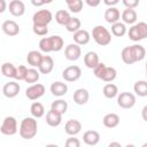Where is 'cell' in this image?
Listing matches in <instances>:
<instances>
[{"mask_svg": "<svg viewBox=\"0 0 147 147\" xmlns=\"http://www.w3.org/2000/svg\"><path fill=\"white\" fill-rule=\"evenodd\" d=\"M30 113H31V115H32L33 117L40 118V117H42V116L45 115V108H44L42 103L36 101V102H33V103L31 105V107H30Z\"/></svg>", "mask_w": 147, "mask_h": 147, "instance_id": "cell-30", "label": "cell"}, {"mask_svg": "<svg viewBox=\"0 0 147 147\" xmlns=\"http://www.w3.org/2000/svg\"><path fill=\"white\" fill-rule=\"evenodd\" d=\"M53 20V15L48 9H40L36 11L32 16V22L33 24H42V25H48L51 21Z\"/></svg>", "mask_w": 147, "mask_h": 147, "instance_id": "cell-6", "label": "cell"}, {"mask_svg": "<svg viewBox=\"0 0 147 147\" xmlns=\"http://www.w3.org/2000/svg\"><path fill=\"white\" fill-rule=\"evenodd\" d=\"M52 42H53V52H59L63 48V39L60 36H52Z\"/></svg>", "mask_w": 147, "mask_h": 147, "instance_id": "cell-37", "label": "cell"}, {"mask_svg": "<svg viewBox=\"0 0 147 147\" xmlns=\"http://www.w3.org/2000/svg\"><path fill=\"white\" fill-rule=\"evenodd\" d=\"M0 131L5 136H14L17 132V121L13 116H7L2 121Z\"/></svg>", "mask_w": 147, "mask_h": 147, "instance_id": "cell-4", "label": "cell"}, {"mask_svg": "<svg viewBox=\"0 0 147 147\" xmlns=\"http://www.w3.org/2000/svg\"><path fill=\"white\" fill-rule=\"evenodd\" d=\"M137 26L139 29V32H140V36L142 39L147 38V23L145 22H139L137 23Z\"/></svg>", "mask_w": 147, "mask_h": 147, "instance_id": "cell-42", "label": "cell"}, {"mask_svg": "<svg viewBox=\"0 0 147 147\" xmlns=\"http://www.w3.org/2000/svg\"><path fill=\"white\" fill-rule=\"evenodd\" d=\"M21 91V86L16 82H8L2 86V93L6 98H15Z\"/></svg>", "mask_w": 147, "mask_h": 147, "instance_id": "cell-10", "label": "cell"}, {"mask_svg": "<svg viewBox=\"0 0 147 147\" xmlns=\"http://www.w3.org/2000/svg\"><path fill=\"white\" fill-rule=\"evenodd\" d=\"M37 131H38V124H37L36 117H25L22 119L18 129L21 138L25 140H30L34 138V136L37 134Z\"/></svg>", "mask_w": 147, "mask_h": 147, "instance_id": "cell-2", "label": "cell"}, {"mask_svg": "<svg viewBox=\"0 0 147 147\" xmlns=\"http://www.w3.org/2000/svg\"><path fill=\"white\" fill-rule=\"evenodd\" d=\"M31 3H32L34 7H41L42 5H45L44 0H31Z\"/></svg>", "mask_w": 147, "mask_h": 147, "instance_id": "cell-47", "label": "cell"}, {"mask_svg": "<svg viewBox=\"0 0 147 147\" xmlns=\"http://www.w3.org/2000/svg\"><path fill=\"white\" fill-rule=\"evenodd\" d=\"M39 48L44 53H49L53 52V42H52V37H44L39 40Z\"/></svg>", "mask_w": 147, "mask_h": 147, "instance_id": "cell-32", "label": "cell"}, {"mask_svg": "<svg viewBox=\"0 0 147 147\" xmlns=\"http://www.w3.org/2000/svg\"><path fill=\"white\" fill-rule=\"evenodd\" d=\"M51 109L56 111L57 114L60 115H63L67 113L68 110V102L62 100V99H59V100H55L52 102V106H51Z\"/></svg>", "mask_w": 147, "mask_h": 147, "instance_id": "cell-26", "label": "cell"}, {"mask_svg": "<svg viewBox=\"0 0 147 147\" xmlns=\"http://www.w3.org/2000/svg\"><path fill=\"white\" fill-rule=\"evenodd\" d=\"M141 117H142V119L147 123V105L144 106V108H142V110H141Z\"/></svg>", "mask_w": 147, "mask_h": 147, "instance_id": "cell-48", "label": "cell"}, {"mask_svg": "<svg viewBox=\"0 0 147 147\" xmlns=\"http://www.w3.org/2000/svg\"><path fill=\"white\" fill-rule=\"evenodd\" d=\"M117 105L123 109H130L136 105V95L131 92H122L117 95Z\"/></svg>", "mask_w": 147, "mask_h": 147, "instance_id": "cell-5", "label": "cell"}, {"mask_svg": "<svg viewBox=\"0 0 147 147\" xmlns=\"http://www.w3.org/2000/svg\"><path fill=\"white\" fill-rule=\"evenodd\" d=\"M129 38H130L132 41H140V40H142L137 24L132 25V26L129 29Z\"/></svg>", "mask_w": 147, "mask_h": 147, "instance_id": "cell-36", "label": "cell"}, {"mask_svg": "<svg viewBox=\"0 0 147 147\" xmlns=\"http://www.w3.org/2000/svg\"><path fill=\"white\" fill-rule=\"evenodd\" d=\"M54 69V61L49 55H44L40 65L38 67V70L40 71V74L44 75H48L52 72V70Z\"/></svg>", "mask_w": 147, "mask_h": 147, "instance_id": "cell-15", "label": "cell"}, {"mask_svg": "<svg viewBox=\"0 0 147 147\" xmlns=\"http://www.w3.org/2000/svg\"><path fill=\"white\" fill-rule=\"evenodd\" d=\"M103 17H105V20H106L107 23L114 24V23H116V22L119 21L121 14H119V10L116 7H109L108 9H106Z\"/></svg>", "mask_w": 147, "mask_h": 147, "instance_id": "cell-18", "label": "cell"}, {"mask_svg": "<svg viewBox=\"0 0 147 147\" xmlns=\"http://www.w3.org/2000/svg\"><path fill=\"white\" fill-rule=\"evenodd\" d=\"M28 74V68L25 65H18L16 69V74H15V79L16 80H24Z\"/></svg>", "mask_w": 147, "mask_h": 147, "instance_id": "cell-38", "label": "cell"}, {"mask_svg": "<svg viewBox=\"0 0 147 147\" xmlns=\"http://www.w3.org/2000/svg\"><path fill=\"white\" fill-rule=\"evenodd\" d=\"M121 17L125 24H133V23H136L138 15H137V11L134 10V8H126L123 10Z\"/></svg>", "mask_w": 147, "mask_h": 147, "instance_id": "cell-24", "label": "cell"}, {"mask_svg": "<svg viewBox=\"0 0 147 147\" xmlns=\"http://www.w3.org/2000/svg\"><path fill=\"white\" fill-rule=\"evenodd\" d=\"M45 92H46V88L42 84L34 83L25 90V95L29 100H37V99L41 98L45 94Z\"/></svg>", "mask_w": 147, "mask_h": 147, "instance_id": "cell-7", "label": "cell"}, {"mask_svg": "<svg viewBox=\"0 0 147 147\" xmlns=\"http://www.w3.org/2000/svg\"><path fill=\"white\" fill-rule=\"evenodd\" d=\"M16 69H17V67H15L13 63L5 62L1 65V74L5 77H7V78H14L15 77V74H16Z\"/></svg>", "mask_w": 147, "mask_h": 147, "instance_id": "cell-27", "label": "cell"}, {"mask_svg": "<svg viewBox=\"0 0 147 147\" xmlns=\"http://www.w3.org/2000/svg\"><path fill=\"white\" fill-rule=\"evenodd\" d=\"M88 98H90V94H88V91L86 88H77L72 95L74 102L78 106L85 105L88 101Z\"/></svg>", "mask_w": 147, "mask_h": 147, "instance_id": "cell-14", "label": "cell"}, {"mask_svg": "<svg viewBox=\"0 0 147 147\" xmlns=\"http://www.w3.org/2000/svg\"><path fill=\"white\" fill-rule=\"evenodd\" d=\"M71 13H79L83 9V0H75L67 5Z\"/></svg>", "mask_w": 147, "mask_h": 147, "instance_id": "cell-39", "label": "cell"}, {"mask_svg": "<svg viewBox=\"0 0 147 147\" xmlns=\"http://www.w3.org/2000/svg\"><path fill=\"white\" fill-rule=\"evenodd\" d=\"M65 1V3L68 5V3H70V2H72V1H75V0H64Z\"/></svg>", "mask_w": 147, "mask_h": 147, "instance_id": "cell-52", "label": "cell"}, {"mask_svg": "<svg viewBox=\"0 0 147 147\" xmlns=\"http://www.w3.org/2000/svg\"><path fill=\"white\" fill-rule=\"evenodd\" d=\"M102 93L107 99H114L118 95V87L113 83H108L103 86Z\"/></svg>", "mask_w": 147, "mask_h": 147, "instance_id": "cell-25", "label": "cell"}, {"mask_svg": "<svg viewBox=\"0 0 147 147\" xmlns=\"http://www.w3.org/2000/svg\"><path fill=\"white\" fill-rule=\"evenodd\" d=\"M32 30L37 36H46L48 33L47 25H42V24H33Z\"/></svg>", "mask_w": 147, "mask_h": 147, "instance_id": "cell-40", "label": "cell"}, {"mask_svg": "<svg viewBox=\"0 0 147 147\" xmlns=\"http://www.w3.org/2000/svg\"><path fill=\"white\" fill-rule=\"evenodd\" d=\"M146 146H147V144H144V145H142V147H146Z\"/></svg>", "mask_w": 147, "mask_h": 147, "instance_id": "cell-54", "label": "cell"}, {"mask_svg": "<svg viewBox=\"0 0 147 147\" xmlns=\"http://www.w3.org/2000/svg\"><path fill=\"white\" fill-rule=\"evenodd\" d=\"M80 76H82V69L78 65H69L62 72V77L67 82H76L80 78Z\"/></svg>", "mask_w": 147, "mask_h": 147, "instance_id": "cell-8", "label": "cell"}, {"mask_svg": "<svg viewBox=\"0 0 147 147\" xmlns=\"http://www.w3.org/2000/svg\"><path fill=\"white\" fill-rule=\"evenodd\" d=\"M85 2L90 6V7H98L101 2V0H85Z\"/></svg>", "mask_w": 147, "mask_h": 147, "instance_id": "cell-45", "label": "cell"}, {"mask_svg": "<svg viewBox=\"0 0 147 147\" xmlns=\"http://www.w3.org/2000/svg\"><path fill=\"white\" fill-rule=\"evenodd\" d=\"M103 2H105V5H107L109 7H114L115 5H117L119 2V0H103Z\"/></svg>", "mask_w": 147, "mask_h": 147, "instance_id": "cell-46", "label": "cell"}, {"mask_svg": "<svg viewBox=\"0 0 147 147\" xmlns=\"http://www.w3.org/2000/svg\"><path fill=\"white\" fill-rule=\"evenodd\" d=\"M99 62H100V61H99V56H98V54H96L95 52L90 51V52H87V53L84 55V63H85V65H86L87 68H90V69H94V68L98 65Z\"/></svg>", "mask_w": 147, "mask_h": 147, "instance_id": "cell-23", "label": "cell"}, {"mask_svg": "<svg viewBox=\"0 0 147 147\" xmlns=\"http://www.w3.org/2000/svg\"><path fill=\"white\" fill-rule=\"evenodd\" d=\"M82 55V49L80 45L78 44H69L64 48V56L69 61H77Z\"/></svg>", "mask_w": 147, "mask_h": 147, "instance_id": "cell-9", "label": "cell"}, {"mask_svg": "<svg viewBox=\"0 0 147 147\" xmlns=\"http://www.w3.org/2000/svg\"><path fill=\"white\" fill-rule=\"evenodd\" d=\"M133 91L138 96H147V80H138L133 85Z\"/></svg>", "mask_w": 147, "mask_h": 147, "instance_id": "cell-28", "label": "cell"}, {"mask_svg": "<svg viewBox=\"0 0 147 147\" xmlns=\"http://www.w3.org/2000/svg\"><path fill=\"white\" fill-rule=\"evenodd\" d=\"M80 26H82L80 20H79L78 17H71V18L69 20V22L67 23L65 29H67V31L75 33L76 31H78V30L80 29Z\"/></svg>", "mask_w": 147, "mask_h": 147, "instance_id": "cell-35", "label": "cell"}, {"mask_svg": "<svg viewBox=\"0 0 147 147\" xmlns=\"http://www.w3.org/2000/svg\"><path fill=\"white\" fill-rule=\"evenodd\" d=\"M39 77H40V71L32 67V68L28 69V74H26V77H25L24 82H26L29 84H34L39 80Z\"/></svg>", "mask_w": 147, "mask_h": 147, "instance_id": "cell-33", "label": "cell"}, {"mask_svg": "<svg viewBox=\"0 0 147 147\" xmlns=\"http://www.w3.org/2000/svg\"><path fill=\"white\" fill-rule=\"evenodd\" d=\"M44 55L38 52V51H30L26 55V62L28 64H30L31 67L33 68H38L41 63V60H42Z\"/></svg>", "mask_w": 147, "mask_h": 147, "instance_id": "cell-17", "label": "cell"}, {"mask_svg": "<svg viewBox=\"0 0 147 147\" xmlns=\"http://www.w3.org/2000/svg\"><path fill=\"white\" fill-rule=\"evenodd\" d=\"M65 146L67 147H79L80 141L77 138H68L65 140Z\"/></svg>", "mask_w": 147, "mask_h": 147, "instance_id": "cell-43", "label": "cell"}, {"mask_svg": "<svg viewBox=\"0 0 147 147\" xmlns=\"http://www.w3.org/2000/svg\"><path fill=\"white\" fill-rule=\"evenodd\" d=\"M111 33L115 36V37H123L125 33H126V26H125V23L123 22H116L114 24H111Z\"/></svg>", "mask_w": 147, "mask_h": 147, "instance_id": "cell-31", "label": "cell"}, {"mask_svg": "<svg viewBox=\"0 0 147 147\" xmlns=\"http://www.w3.org/2000/svg\"><path fill=\"white\" fill-rule=\"evenodd\" d=\"M0 3H1V8H0V13H3L6 10V1L5 0H0Z\"/></svg>", "mask_w": 147, "mask_h": 147, "instance_id": "cell-49", "label": "cell"}, {"mask_svg": "<svg viewBox=\"0 0 147 147\" xmlns=\"http://www.w3.org/2000/svg\"><path fill=\"white\" fill-rule=\"evenodd\" d=\"M106 67H107V65H106L105 63H102V62H99V63H98V65H96V67L93 69L94 76L101 79V77H102V75H103V72H105V69H106Z\"/></svg>", "mask_w": 147, "mask_h": 147, "instance_id": "cell-41", "label": "cell"}, {"mask_svg": "<svg viewBox=\"0 0 147 147\" xmlns=\"http://www.w3.org/2000/svg\"><path fill=\"white\" fill-rule=\"evenodd\" d=\"M102 123L108 129H114L119 124V116L115 113H109L106 114L102 118Z\"/></svg>", "mask_w": 147, "mask_h": 147, "instance_id": "cell-19", "label": "cell"}, {"mask_svg": "<svg viewBox=\"0 0 147 147\" xmlns=\"http://www.w3.org/2000/svg\"><path fill=\"white\" fill-rule=\"evenodd\" d=\"M52 1H53V0H44V2H45V3H51Z\"/></svg>", "mask_w": 147, "mask_h": 147, "instance_id": "cell-51", "label": "cell"}, {"mask_svg": "<svg viewBox=\"0 0 147 147\" xmlns=\"http://www.w3.org/2000/svg\"><path fill=\"white\" fill-rule=\"evenodd\" d=\"M122 1L126 8H136L140 2V0H122Z\"/></svg>", "mask_w": 147, "mask_h": 147, "instance_id": "cell-44", "label": "cell"}, {"mask_svg": "<svg viewBox=\"0 0 147 147\" xmlns=\"http://www.w3.org/2000/svg\"><path fill=\"white\" fill-rule=\"evenodd\" d=\"M146 56V49L139 44L126 46L121 52V57L125 64H132L134 62L142 61Z\"/></svg>", "mask_w": 147, "mask_h": 147, "instance_id": "cell-1", "label": "cell"}, {"mask_svg": "<svg viewBox=\"0 0 147 147\" xmlns=\"http://www.w3.org/2000/svg\"><path fill=\"white\" fill-rule=\"evenodd\" d=\"M1 29H2V32H3L5 34L10 36V37L16 36V34L20 33V25H18L15 21H13V20H7V21H5V22L2 23V25H1Z\"/></svg>", "mask_w": 147, "mask_h": 147, "instance_id": "cell-11", "label": "cell"}, {"mask_svg": "<svg viewBox=\"0 0 147 147\" xmlns=\"http://www.w3.org/2000/svg\"><path fill=\"white\" fill-rule=\"evenodd\" d=\"M62 122V115L57 114L56 111L54 110H48V113L46 114V123L49 125V126H59Z\"/></svg>", "mask_w": 147, "mask_h": 147, "instance_id": "cell-22", "label": "cell"}, {"mask_svg": "<svg viewBox=\"0 0 147 147\" xmlns=\"http://www.w3.org/2000/svg\"><path fill=\"white\" fill-rule=\"evenodd\" d=\"M116 76H117V71H116L115 68H113V67H106L105 72L102 75V77H101V80L107 82V83H111L116 78Z\"/></svg>", "mask_w": 147, "mask_h": 147, "instance_id": "cell-34", "label": "cell"}, {"mask_svg": "<svg viewBox=\"0 0 147 147\" xmlns=\"http://www.w3.org/2000/svg\"><path fill=\"white\" fill-rule=\"evenodd\" d=\"M92 37L94 41L100 46H107L111 42V34L103 25H96L92 30Z\"/></svg>", "mask_w": 147, "mask_h": 147, "instance_id": "cell-3", "label": "cell"}, {"mask_svg": "<svg viewBox=\"0 0 147 147\" xmlns=\"http://www.w3.org/2000/svg\"><path fill=\"white\" fill-rule=\"evenodd\" d=\"M51 92L55 96H62L68 92V85L62 82H54L51 85Z\"/></svg>", "mask_w": 147, "mask_h": 147, "instance_id": "cell-21", "label": "cell"}, {"mask_svg": "<svg viewBox=\"0 0 147 147\" xmlns=\"http://www.w3.org/2000/svg\"><path fill=\"white\" fill-rule=\"evenodd\" d=\"M72 38H74V41L76 44H78V45H86V44H88L91 36H90L88 31L83 30V29H79L78 31H76L74 33V37Z\"/></svg>", "mask_w": 147, "mask_h": 147, "instance_id": "cell-20", "label": "cell"}, {"mask_svg": "<svg viewBox=\"0 0 147 147\" xmlns=\"http://www.w3.org/2000/svg\"><path fill=\"white\" fill-rule=\"evenodd\" d=\"M64 131L69 136H76L82 131V123L78 119H69L64 125Z\"/></svg>", "mask_w": 147, "mask_h": 147, "instance_id": "cell-13", "label": "cell"}, {"mask_svg": "<svg viewBox=\"0 0 147 147\" xmlns=\"http://www.w3.org/2000/svg\"><path fill=\"white\" fill-rule=\"evenodd\" d=\"M9 13L13 16L20 17L25 13V5L21 0H11L9 2Z\"/></svg>", "mask_w": 147, "mask_h": 147, "instance_id": "cell-12", "label": "cell"}, {"mask_svg": "<svg viewBox=\"0 0 147 147\" xmlns=\"http://www.w3.org/2000/svg\"><path fill=\"white\" fill-rule=\"evenodd\" d=\"M145 70H146V77H147V62H146V65H145Z\"/></svg>", "mask_w": 147, "mask_h": 147, "instance_id": "cell-53", "label": "cell"}, {"mask_svg": "<svg viewBox=\"0 0 147 147\" xmlns=\"http://www.w3.org/2000/svg\"><path fill=\"white\" fill-rule=\"evenodd\" d=\"M71 18L69 11L64 10V9H60L55 13V21L60 24V25H67V23L69 22V20Z\"/></svg>", "mask_w": 147, "mask_h": 147, "instance_id": "cell-29", "label": "cell"}, {"mask_svg": "<svg viewBox=\"0 0 147 147\" xmlns=\"http://www.w3.org/2000/svg\"><path fill=\"white\" fill-rule=\"evenodd\" d=\"M111 146H117V147H121V144H119V142H110V144H109V147H111Z\"/></svg>", "mask_w": 147, "mask_h": 147, "instance_id": "cell-50", "label": "cell"}, {"mask_svg": "<svg viewBox=\"0 0 147 147\" xmlns=\"http://www.w3.org/2000/svg\"><path fill=\"white\" fill-rule=\"evenodd\" d=\"M83 140L87 146H95L100 141V134L98 131L87 130L83 134Z\"/></svg>", "mask_w": 147, "mask_h": 147, "instance_id": "cell-16", "label": "cell"}]
</instances>
